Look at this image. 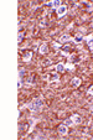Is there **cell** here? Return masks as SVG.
<instances>
[{
	"label": "cell",
	"instance_id": "obj_16",
	"mask_svg": "<svg viewBox=\"0 0 93 140\" xmlns=\"http://www.w3.org/2000/svg\"><path fill=\"white\" fill-rule=\"evenodd\" d=\"M24 73H25V71H24V70H20V71H19V81H23Z\"/></svg>",
	"mask_w": 93,
	"mask_h": 140
},
{
	"label": "cell",
	"instance_id": "obj_3",
	"mask_svg": "<svg viewBox=\"0 0 93 140\" xmlns=\"http://www.w3.org/2000/svg\"><path fill=\"white\" fill-rule=\"evenodd\" d=\"M66 11H67V8H66L65 5H61V6L57 9V15L61 17V16H63V15L66 14Z\"/></svg>",
	"mask_w": 93,
	"mask_h": 140
},
{
	"label": "cell",
	"instance_id": "obj_8",
	"mask_svg": "<svg viewBox=\"0 0 93 140\" xmlns=\"http://www.w3.org/2000/svg\"><path fill=\"white\" fill-rule=\"evenodd\" d=\"M39 51H40V53H47V52H48V46H47L46 44H42V45L40 46Z\"/></svg>",
	"mask_w": 93,
	"mask_h": 140
},
{
	"label": "cell",
	"instance_id": "obj_1",
	"mask_svg": "<svg viewBox=\"0 0 93 140\" xmlns=\"http://www.w3.org/2000/svg\"><path fill=\"white\" fill-rule=\"evenodd\" d=\"M42 105H44L42 101H40V99H35V101H32V103L30 104V109L32 112H40Z\"/></svg>",
	"mask_w": 93,
	"mask_h": 140
},
{
	"label": "cell",
	"instance_id": "obj_10",
	"mask_svg": "<svg viewBox=\"0 0 93 140\" xmlns=\"http://www.w3.org/2000/svg\"><path fill=\"white\" fill-rule=\"evenodd\" d=\"M61 5H62L61 0H55V1H52V8H55V9H58Z\"/></svg>",
	"mask_w": 93,
	"mask_h": 140
},
{
	"label": "cell",
	"instance_id": "obj_12",
	"mask_svg": "<svg viewBox=\"0 0 93 140\" xmlns=\"http://www.w3.org/2000/svg\"><path fill=\"white\" fill-rule=\"evenodd\" d=\"M82 40H83V36H82L81 34H78V35L74 36V42H81Z\"/></svg>",
	"mask_w": 93,
	"mask_h": 140
},
{
	"label": "cell",
	"instance_id": "obj_4",
	"mask_svg": "<svg viewBox=\"0 0 93 140\" xmlns=\"http://www.w3.org/2000/svg\"><path fill=\"white\" fill-rule=\"evenodd\" d=\"M71 51H72V47H71L70 45H65L63 48H62V55H63V56H67V55H70Z\"/></svg>",
	"mask_w": 93,
	"mask_h": 140
},
{
	"label": "cell",
	"instance_id": "obj_19",
	"mask_svg": "<svg viewBox=\"0 0 93 140\" xmlns=\"http://www.w3.org/2000/svg\"><path fill=\"white\" fill-rule=\"evenodd\" d=\"M66 70H68V71H73V70H74V67H72V66H67V67H66Z\"/></svg>",
	"mask_w": 93,
	"mask_h": 140
},
{
	"label": "cell",
	"instance_id": "obj_17",
	"mask_svg": "<svg viewBox=\"0 0 93 140\" xmlns=\"http://www.w3.org/2000/svg\"><path fill=\"white\" fill-rule=\"evenodd\" d=\"M65 124H66L67 127H68V125H72V124H73V120H72V119H67Z\"/></svg>",
	"mask_w": 93,
	"mask_h": 140
},
{
	"label": "cell",
	"instance_id": "obj_2",
	"mask_svg": "<svg viewBox=\"0 0 93 140\" xmlns=\"http://www.w3.org/2000/svg\"><path fill=\"white\" fill-rule=\"evenodd\" d=\"M57 130H58V133H60L61 135H66V134H67V125H66V124H61V125L57 128Z\"/></svg>",
	"mask_w": 93,
	"mask_h": 140
},
{
	"label": "cell",
	"instance_id": "obj_9",
	"mask_svg": "<svg viewBox=\"0 0 93 140\" xmlns=\"http://www.w3.org/2000/svg\"><path fill=\"white\" fill-rule=\"evenodd\" d=\"M80 61V57L77 55H71L70 56V62H78Z\"/></svg>",
	"mask_w": 93,
	"mask_h": 140
},
{
	"label": "cell",
	"instance_id": "obj_11",
	"mask_svg": "<svg viewBox=\"0 0 93 140\" xmlns=\"http://www.w3.org/2000/svg\"><path fill=\"white\" fill-rule=\"evenodd\" d=\"M60 79V76L57 74V73H52L51 74V81H55V82H57Z\"/></svg>",
	"mask_w": 93,
	"mask_h": 140
},
{
	"label": "cell",
	"instance_id": "obj_14",
	"mask_svg": "<svg viewBox=\"0 0 93 140\" xmlns=\"http://www.w3.org/2000/svg\"><path fill=\"white\" fill-rule=\"evenodd\" d=\"M87 45L91 50H93V37H89L88 38V41H87Z\"/></svg>",
	"mask_w": 93,
	"mask_h": 140
},
{
	"label": "cell",
	"instance_id": "obj_5",
	"mask_svg": "<svg viewBox=\"0 0 93 140\" xmlns=\"http://www.w3.org/2000/svg\"><path fill=\"white\" fill-rule=\"evenodd\" d=\"M72 120H73V123L74 124H81L82 123V118L80 117V115H77V114H74V115H72Z\"/></svg>",
	"mask_w": 93,
	"mask_h": 140
},
{
	"label": "cell",
	"instance_id": "obj_18",
	"mask_svg": "<svg viewBox=\"0 0 93 140\" xmlns=\"http://www.w3.org/2000/svg\"><path fill=\"white\" fill-rule=\"evenodd\" d=\"M88 93H89V94H93V86H91V87H89V89H88Z\"/></svg>",
	"mask_w": 93,
	"mask_h": 140
},
{
	"label": "cell",
	"instance_id": "obj_15",
	"mask_svg": "<svg viewBox=\"0 0 93 140\" xmlns=\"http://www.w3.org/2000/svg\"><path fill=\"white\" fill-rule=\"evenodd\" d=\"M67 40H70V36H68V35H62V36L60 37V41H61V42H66Z\"/></svg>",
	"mask_w": 93,
	"mask_h": 140
},
{
	"label": "cell",
	"instance_id": "obj_13",
	"mask_svg": "<svg viewBox=\"0 0 93 140\" xmlns=\"http://www.w3.org/2000/svg\"><path fill=\"white\" fill-rule=\"evenodd\" d=\"M31 56H32V53H31V52H27V53L24 56V61H25V62H29L30 58H31Z\"/></svg>",
	"mask_w": 93,
	"mask_h": 140
},
{
	"label": "cell",
	"instance_id": "obj_20",
	"mask_svg": "<svg viewBox=\"0 0 93 140\" xmlns=\"http://www.w3.org/2000/svg\"><path fill=\"white\" fill-rule=\"evenodd\" d=\"M92 112H93V105H92Z\"/></svg>",
	"mask_w": 93,
	"mask_h": 140
},
{
	"label": "cell",
	"instance_id": "obj_6",
	"mask_svg": "<svg viewBox=\"0 0 93 140\" xmlns=\"http://www.w3.org/2000/svg\"><path fill=\"white\" fill-rule=\"evenodd\" d=\"M65 70H66V66L63 63H57V65H56V71H57V72L62 73V72H65Z\"/></svg>",
	"mask_w": 93,
	"mask_h": 140
},
{
	"label": "cell",
	"instance_id": "obj_7",
	"mask_svg": "<svg viewBox=\"0 0 93 140\" xmlns=\"http://www.w3.org/2000/svg\"><path fill=\"white\" fill-rule=\"evenodd\" d=\"M71 84H72L73 87H78V86L81 84V79H80L78 77H74V78L72 79V82H71Z\"/></svg>",
	"mask_w": 93,
	"mask_h": 140
}]
</instances>
